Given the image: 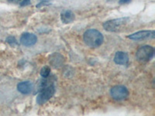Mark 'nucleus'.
<instances>
[{
	"instance_id": "nucleus-1",
	"label": "nucleus",
	"mask_w": 155,
	"mask_h": 116,
	"mask_svg": "<svg viewBox=\"0 0 155 116\" xmlns=\"http://www.w3.org/2000/svg\"><path fill=\"white\" fill-rule=\"evenodd\" d=\"M103 40L104 39L102 34L94 29L87 30L84 34V41L90 47H99L103 43Z\"/></svg>"
},
{
	"instance_id": "nucleus-2",
	"label": "nucleus",
	"mask_w": 155,
	"mask_h": 116,
	"mask_svg": "<svg viewBox=\"0 0 155 116\" xmlns=\"http://www.w3.org/2000/svg\"><path fill=\"white\" fill-rule=\"evenodd\" d=\"M129 20H130V19L127 17L109 20V21L105 22L103 23V27L107 31L116 32L124 27V25L127 24Z\"/></svg>"
},
{
	"instance_id": "nucleus-3",
	"label": "nucleus",
	"mask_w": 155,
	"mask_h": 116,
	"mask_svg": "<svg viewBox=\"0 0 155 116\" xmlns=\"http://www.w3.org/2000/svg\"><path fill=\"white\" fill-rule=\"evenodd\" d=\"M154 53V50L151 46H143L138 49L136 53L137 60L141 62H148L151 60Z\"/></svg>"
},
{
	"instance_id": "nucleus-4",
	"label": "nucleus",
	"mask_w": 155,
	"mask_h": 116,
	"mask_svg": "<svg viewBox=\"0 0 155 116\" xmlns=\"http://www.w3.org/2000/svg\"><path fill=\"white\" fill-rule=\"evenodd\" d=\"M55 92V88L53 85H49L46 88H43L40 91V94L37 98V102L39 105H43L46 103L48 100L51 98V97H53Z\"/></svg>"
},
{
	"instance_id": "nucleus-5",
	"label": "nucleus",
	"mask_w": 155,
	"mask_h": 116,
	"mask_svg": "<svg viewBox=\"0 0 155 116\" xmlns=\"http://www.w3.org/2000/svg\"><path fill=\"white\" fill-rule=\"evenodd\" d=\"M111 96L113 99L117 101L125 100L129 96V91L124 85H116L111 89Z\"/></svg>"
},
{
	"instance_id": "nucleus-6",
	"label": "nucleus",
	"mask_w": 155,
	"mask_h": 116,
	"mask_svg": "<svg viewBox=\"0 0 155 116\" xmlns=\"http://www.w3.org/2000/svg\"><path fill=\"white\" fill-rule=\"evenodd\" d=\"M127 37L133 40H147V39H153L155 37V32L153 30L139 31L136 34L128 36Z\"/></svg>"
},
{
	"instance_id": "nucleus-7",
	"label": "nucleus",
	"mask_w": 155,
	"mask_h": 116,
	"mask_svg": "<svg viewBox=\"0 0 155 116\" xmlns=\"http://www.w3.org/2000/svg\"><path fill=\"white\" fill-rule=\"evenodd\" d=\"M37 36L34 34H29V33H26L23 34L20 37V43L23 44V46L26 47H30L34 46V44L37 43Z\"/></svg>"
},
{
	"instance_id": "nucleus-8",
	"label": "nucleus",
	"mask_w": 155,
	"mask_h": 116,
	"mask_svg": "<svg viewBox=\"0 0 155 116\" xmlns=\"http://www.w3.org/2000/svg\"><path fill=\"white\" fill-rule=\"evenodd\" d=\"M34 89V85L30 81H23L17 85V90L23 95L30 94Z\"/></svg>"
},
{
	"instance_id": "nucleus-9",
	"label": "nucleus",
	"mask_w": 155,
	"mask_h": 116,
	"mask_svg": "<svg viewBox=\"0 0 155 116\" xmlns=\"http://www.w3.org/2000/svg\"><path fill=\"white\" fill-rule=\"evenodd\" d=\"M114 61L116 64H120V65H127L129 63V56L124 52H117L115 55Z\"/></svg>"
},
{
	"instance_id": "nucleus-10",
	"label": "nucleus",
	"mask_w": 155,
	"mask_h": 116,
	"mask_svg": "<svg viewBox=\"0 0 155 116\" xmlns=\"http://www.w3.org/2000/svg\"><path fill=\"white\" fill-rule=\"evenodd\" d=\"M61 19L64 23H70L74 21V14L71 10H64L61 14Z\"/></svg>"
},
{
	"instance_id": "nucleus-11",
	"label": "nucleus",
	"mask_w": 155,
	"mask_h": 116,
	"mask_svg": "<svg viewBox=\"0 0 155 116\" xmlns=\"http://www.w3.org/2000/svg\"><path fill=\"white\" fill-rule=\"evenodd\" d=\"M50 72H51V69L48 66H45V67H42L41 70V75L42 77H47L49 76Z\"/></svg>"
},
{
	"instance_id": "nucleus-12",
	"label": "nucleus",
	"mask_w": 155,
	"mask_h": 116,
	"mask_svg": "<svg viewBox=\"0 0 155 116\" xmlns=\"http://www.w3.org/2000/svg\"><path fill=\"white\" fill-rule=\"evenodd\" d=\"M9 2H13V3L19 4L22 6L29 5L30 3V0H8Z\"/></svg>"
},
{
	"instance_id": "nucleus-13",
	"label": "nucleus",
	"mask_w": 155,
	"mask_h": 116,
	"mask_svg": "<svg viewBox=\"0 0 155 116\" xmlns=\"http://www.w3.org/2000/svg\"><path fill=\"white\" fill-rule=\"evenodd\" d=\"M6 41H7V43H9V44H10L11 46H15V45H17V41H16V40L15 39V37H9L7 39H6Z\"/></svg>"
},
{
	"instance_id": "nucleus-14",
	"label": "nucleus",
	"mask_w": 155,
	"mask_h": 116,
	"mask_svg": "<svg viewBox=\"0 0 155 116\" xmlns=\"http://www.w3.org/2000/svg\"><path fill=\"white\" fill-rule=\"evenodd\" d=\"M49 4H51L50 0H43L42 2H40L38 5H37V8H41L42 6H44V5H48Z\"/></svg>"
},
{
	"instance_id": "nucleus-15",
	"label": "nucleus",
	"mask_w": 155,
	"mask_h": 116,
	"mask_svg": "<svg viewBox=\"0 0 155 116\" xmlns=\"http://www.w3.org/2000/svg\"><path fill=\"white\" fill-rule=\"evenodd\" d=\"M130 2V0H120V4H125V3H129Z\"/></svg>"
}]
</instances>
